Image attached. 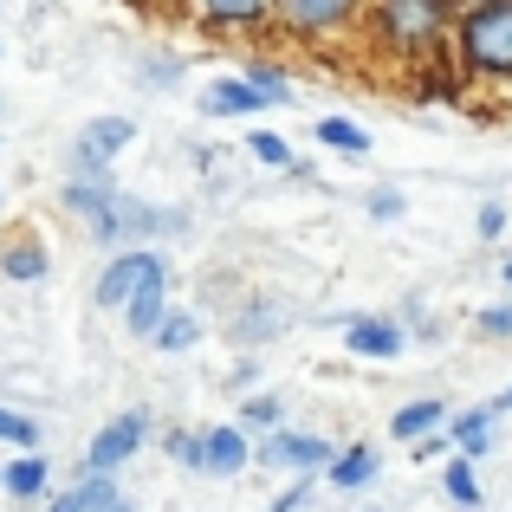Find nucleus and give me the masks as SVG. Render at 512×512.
<instances>
[{
  "label": "nucleus",
  "mask_w": 512,
  "mask_h": 512,
  "mask_svg": "<svg viewBox=\"0 0 512 512\" xmlns=\"http://www.w3.org/2000/svg\"><path fill=\"white\" fill-rule=\"evenodd\" d=\"M247 78H253V85H260L273 104H286V98H292V78L279 72V65H266V59H253V65H247Z\"/></svg>",
  "instance_id": "28"
},
{
  "label": "nucleus",
  "mask_w": 512,
  "mask_h": 512,
  "mask_svg": "<svg viewBox=\"0 0 512 512\" xmlns=\"http://www.w3.org/2000/svg\"><path fill=\"white\" fill-rule=\"evenodd\" d=\"M292 325V312H286V305H279V299H247V305H240V318H234V325H227V338H234V344H266V338H279V331H286Z\"/></svg>",
  "instance_id": "15"
},
{
  "label": "nucleus",
  "mask_w": 512,
  "mask_h": 512,
  "mask_svg": "<svg viewBox=\"0 0 512 512\" xmlns=\"http://www.w3.org/2000/svg\"><path fill=\"white\" fill-rule=\"evenodd\" d=\"M247 156H253V163H266V169H292V163H299V156H292V143L273 137V130H253V137H247Z\"/></svg>",
  "instance_id": "27"
},
{
  "label": "nucleus",
  "mask_w": 512,
  "mask_h": 512,
  "mask_svg": "<svg viewBox=\"0 0 512 512\" xmlns=\"http://www.w3.org/2000/svg\"><path fill=\"white\" fill-rule=\"evenodd\" d=\"M305 493H312V480H305V474H299V480H292V487H286V493H279V500H273V506H266V512H299V506H305Z\"/></svg>",
  "instance_id": "33"
},
{
  "label": "nucleus",
  "mask_w": 512,
  "mask_h": 512,
  "mask_svg": "<svg viewBox=\"0 0 512 512\" xmlns=\"http://www.w3.org/2000/svg\"><path fill=\"white\" fill-rule=\"evenodd\" d=\"M266 91L253 85L247 72H234V78H214L208 91H201V117H253V111H266Z\"/></svg>",
  "instance_id": "12"
},
{
  "label": "nucleus",
  "mask_w": 512,
  "mask_h": 512,
  "mask_svg": "<svg viewBox=\"0 0 512 512\" xmlns=\"http://www.w3.org/2000/svg\"><path fill=\"white\" fill-rule=\"evenodd\" d=\"M253 467V435L240 422H214L201 428V474H247Z\"/></svg>",
  "instance_id": "11"
},
{
  "label": "nucleus",
  "mask_w": 512,
  "mask_h": 512,
  "mask_svg": "<svg viewBox=\"0 0 512 512\" xmlns=\"http://www.w3.org/2000/svg\"><path fill=\"white\" fill-rule=\"evenodd\" d=\"M402 208H409V201H402V188H376V195H370V214H376V221H396Z\"/></svg>",
  "instance_id": "30"
},
{
  "label": "nucleus",
  "mask_w": 512,
  "mask_h": 512,
  "mask_svg": "<svg viewBox=\"0 0 512 512\" xmlns=\"http://www.w3.org/2000/svg\"><path fill=\"white\" fill-rule=\"evenodd\" d=\"M344 344L350 350H357V357H402V344H409V338H402V325H396V318H350V325H344Z\"/></svg>",
  "instance_id": "17"
},
{
  "label": "nucleus",
  "mask_w": 512,
  "mask_h": 512,
  "mask_svg": "<svg viewBox=\"0 0 512 512\" xmlns=\"http://www.w3.org/2000/svg\"><path fill=\"white\" fill-rule=\"evenodd\" d=\"M46 487H52V461H46L39 448H26V454H13V461H0V493H7L13 506L46 500Z\"/></svg>",
  "instance_id": "13"
},
{
  "label": "nucleus",
  "mask_w": 512,
  "mask_h": 512,
  "mask_svg": "<svg viewBox=\"0 0 512 512\" xmlns=\"http://www.w3.org/2000/svg\"><path fill=\"white\" fill-rule=\"evenodd\" d=\"M253 467L312 474V467H331V441L325 435H299V428H279V435H260V441H253Z\"/></svg>",
  "instance_id": "8"
},
{
  "label": "nucleus",
  "mask_w": 512,
  "mask_h": 512,
  "mask_svg": "<svg viewBox=\"0 0 512 512\" xmlns=\"http://www.w3.org/2000/svg\"><path fill=\"white\" fill-rule=\"evenodd\" d=\"M0 273H7L13 286H39V279L52 273L46 240H39V234H7V240H0Z\"/></svg>",
  "instance_id": "14"
},
{
  "label": "nucleus",
  "mask_w": 512,
  "mask_h": 512,
  "mask_svg": "<svg viewBox=\"0 0 512 512\" xmlns=\"http://www.w3.org/2000/svg\"><path fill=\"white\" fill-rule=\"evenodd\" d=\"M370 20H376V39L389 52L422 59L428 46H441V33L454 20V0H370Z\"/></svg>",
  "instance_id": "2"
},
{
  "label": "nucleus",
  "mask_w": 512,
  "mask_h": 512,
  "mask_svg": "<svg viewBox=\"0 0 512 512\" xmlns=\"http://www.w3.org/2000/svg\"><path fill=\"white\" fill-rule=\"evenodd\" d=\"M0 448H13V454L39 448V422H33V415H20V409H7V402H0Z\"/></svg>",
  "instance_id": "26"
},
{
  "label": "nucleus",
  "mask_w": 512,
  "mask_h": 512,
  "mask_svg": "<svg viewBox=\"0 0 512 512\" xmlns=\"http://www.w3.org/2000/svg\"><path fill=\"white\" fill-rule=\"evenodd\" d=\"M175 234H188V214L182 208H156V201H137V195H124L117 188V201H111V214L98 221V247H150V240H175Z\"/></svg>",
  "instance_id": "3"
},
{
  "label": "nucleus",
  "mask_w": 512,
  "mask_h": 512,
  "mask_svg": "<svg viewBox=\"0 0 512 512\" xmlns=\"http://www.w3.org/2000/svg\"><path fill=\"white\" fill-rule=\"evenodd\" d=\"M143 448H150V409H124V415H111V422L91 435L85 467H78V474H117V467L137 461Z\"/></svg>",
  "instance_id": "5"
},
{
  "label": "nucleus",
  "mask_w": 512,
  "mask_h": 512,
  "mask_svg": "<svg viewBox=\"0 0 512 512\" xmlns=\"http://www.w3.org/2000/svg\"><path fill=\"white\" fill-rule=\"evenodd\" d=\"M506 409H512V389H506V396H500V415H506Z\"/></svg>",
  "instance_id": "36"
},
{
  "label": "nucleus",
  "mask_w": 512,
  "mask_h": 512,
  "mask_svg": "<svg viewBox=\"0 0 512 512\" xmlns=\"http://www.w3.org/2000/svg\"><path fill=\"white\" fill-rule=\"evenodd\" d=\"M111 512H137V506H130V500H117V506H111Z\"/></svg>",
  "instance_id": "35"
},
{
  "label": "nucleus",
  "mask_w": 512,
  "mask_h": 512,
  "mask_svg": "<svg viewBox=\"0 0 512 512\" xmlns=\"http://www.w3.org/2000/svg\"><path fill=\"white\" fill-rule=\"evenodd\" d=\"M480 331H487V338H512V305H487V312H480Z\"/></svg>",
  "instance_id": "32"
},
{
  "label": "nucleus",
  "mask_w": 512,
  "mask_h": 512,
  "mask_svg": "<svg viewBox=\"0 0 512 512\" xmlns=\"http://www.w3.org/2000/svg\"><path fill=\"white\" fill-rule=\"evenodd\" d=\"M454 46H461V65L474 78L512 85V0H474V7L461 13Z\"/></svg>",
  "instance_id": "1"
},
{
  "label": "nucleus",
  "mask_w": 512,
  "mask_h": 512,
  "mask_svg": "<svg viewBox=\"0 0 512 512\" xmlns=\"http://www.w3.org/2000/svg\"><path fill=\"white\" fill-rule=\"evenodd\" d=\"M240 428H247L253 441L279 435V428H286V402H279V396H247V402H240Z\"/></svg>",
  "instance_id": "22"
},
{
  "label": "nucleus",
  "mask_w": 512,
  "mask_h": 512,
  "mask_svg": "<svg viewBox=\"0 0 512 512\" xmlns=\"http://www.w3.org/2000/svg\"><path fill=\"white\" fill-rule=\"evenodd\" d=\"M441 422H448V402L422 396V402H402V409L389 415V435H396V441H409V448H415V441H422V435H435Z\"/></svg>",
  "instance_id": "19"
},
{
  "label": "nucleus",
  "mask_w": 512,
  "mask_h": 512,
  "mask_svg": "<svg viewBox=\"0 0 512 512\" xmlns=\"http://www.w3.org/2000/svg\"><path fill=\"white\" fill-rule=\"evenodd\" d=\"M111 201H117V175H65V188H59V208L72 214L85 234H98V221L111 214Z\"/></svg>",
  "instance_id": "10"
},
{
  "label": "nucleus",
  "mask_w": 512,
  "mask_h": 512,
  "mask_svg": "<svg viewBox=\"0 0 512 512\" xmlns=\"http://www.w3.org/2000/svg\"><path fill=\"white\" fill-rule=\"evenodd\" d=\"M182 7L208 33H260V26H273V0H182Z\"/></svg>",
  "instance_id": "9"
},
{
  "label": "nucleus",
  "mask_w": 512,
  "mask_h": 512,
  "mask_svg": "<svg viewBox=\"0 0 512 512\" xmlns=\"http://www.w3.org/2000/svg\"><path fill=\"white\" fill-rule=\"evenodd\" d=\"M493 422H500V402H480V409L454 415V422H448V441H454V454H487V441H493Z\"/></svg>",
  "instance_id": "20"
},
{
  "label": "nucleus",
  "mask_w": 512,
  "mask_h": 512,
  "mask_svg": "<svg viewBox=\"0 0 512 512\" xmlns=\"http://www.w3.org/2000/svg\"><path fill=\"white\" fill-rule=\"evenodd\" d=\"M150 344H156V350H195V344H201V318H195V312H175V305H169V318L156 325Z\"/></svg>",
  "instance_id": "24"
},
{
  "label": "nucleus",
  "mask_w": 512,
  "mask_h": 512,
  "mask_svg": "<svg viewBox=\"0 0 512 512\" xmlns=\"http://www.w3.org/2000/svg\"><path fill=\"white\" fill-rule=\"evenodd\" d=\"M474 227H480V240H500L506 234V208H500V201H487V208L474 214Z\"/></svg>",
  "instance_id": "31"
},
{
  "label": "nucleus",
  "mask_w": 512,
  "mask_h": 512,
  "mask_svg": "<svg viewBox=\"0 0 512 512\" xmlns=\"http://www.w3.org/2000/svg\"><path fill=\"white\" fill-rule=\"evenodd\" d=\"M124 493H117V474H78L65 493H52L46 512H111Z\"/></svg>",
  "instance_id": "16"
},
{
  "label": "nucleus",
  "mask_w": 512,
  "mask_h": 512,
  "mask_svg": "<svg viewBox=\"0 0 512 512\" xmlns=\"http://www.w3.org/2000/svg\"><path fill=\"white\" fill-rule=\"evenodd\" d=\"M325 480H331V487H344V493H357V487H370V480H376V448H370V441H357V448H344V454H331V467H325Z\"/></svg>",
  "instance_id": "21"
},
{
  "label": "nucleus",
  "mask_w": 512,
  "mask_h": 512,
  "mask_svg": "<svg viewBox=\"0 0 512 512\" xmlns=\"http://www.w3.org/2000/svg\"><path fill=\"white\" fill-rule=\"evenodd\" d=\"M441 487H448L454 506H480V480H474V454H454L448 474H441Z\"/></svg>",
  "instance_id": "25"
},
{
  "label": "nucleus",
  "mask_w": 512,
  "mask_h": 512,
  "mask_svg": "<svg viewBox=\"0 0 512 512\" xmlns=\"http://www.w3.org/2000/svg\"><path fill=\"white\" fill-rule=\"evenodd\" d=\"M318 143H325V150H344V156H370V130L350 124V117H325V124H318Z\"/></svg>",
  "instance_id": "23"
},
{
  "label": "nucleus",
  "mask_w": 512,
  "mask_h": 512,
  "mask_svg": "<svg viewBox=\"0 0 512 512\" xmlns=\"http://www.w3.org/2000/svg\"><path fill=\"white\" fill-rule=\"evenodd\" d=\"M253 376H260V363H240V370L227 376V389H234V396H240V389H253Z\"/></svg>",
  "instance_id": "34"
},
{
  "label": "nucleus",
  "mask_w": 512,
  "mask_h": 512,
  "mask_svg": "<svg viewBox=\"0 0 512 512\" xmlns=\"http://www.w3.org/2000/svg\"><path fill=\"white\" fill-rule=\"evenodd\" d=\"M163 318H169V279H150V286H143L137 299L124 305V331H130V338H143V344H150Z\"/></svg>",
  "instance_id": "18"
},
{
  "label": "nucleus",
  "mask_w": 512,
  "mask_h": 512,
  "mask_svg": "<svg viewBox=\"0 0 512 512\" xmlns=\"http://www.w3.org/2000/svg\"><path fill=\"white\" fill-rule=\"evenodd\" d=\"M150 279H169V260H163V253H156V247H117L111 260H104L91 299H98V312H124V305L137 299Z\"/></svg>",
  "instance_id": "4"
},
{
  "label": "nucleus",
  "mask_w": 512,
  "mask_h": 512,
  "mask_svg": "<svg viewBox=\"0 0 512 512\" xmlns=\"http://www.w3.org/2000/svg\"><path fill=\"white\" fill-rule=\"evenodd\" d=\"M137 143V124L130 117H91L85 130L72 137V163L65 175H111V163Z\"/></svg>",
  "instance_id": "6"
},
{
  "label": "nucleus",
  "mask_w": 512,
  "mask_h": 512,
  "mask_svg": "<svg viewBox=\"0 0 512 512\" xmlns=\"http://www.w3.org/2000/svg\"><path fill=\"white\" fill-rule=\"evenodd\" d=\"M163 448H169V461H175V467H195V474H201V428H175Z\"/></svg>",
  "instance_id": "29"
},
{
  "label": "nucleus",
  "mask_w": 512,
  "mask_h": 512,
  "mask_svg": "<svg viewBox=\"0 0 512 512\" xmlns=\"http://www.w3.org/2000/svg\"><path fill=\"white\" fill-rule=\"evenodd\" d=\"M357 13H363V0H273V20L292 39H325L338 26H350Z\"/></svg>",
  "instance_id": "7"
},
{
  "label": "nucleus",
  "mask_w": 512,
  "mask_h": 512,
  "mask_svg": "<svg viewBox=\"0 0 512 512\" xmlns=\"http://www.w3.org/2000/svg\"><path fill=\"white\" fill-rule=\"evenodd\" d=\"M506 286H512V260H506Z\"/></svg>",
  "instance_id": "37"
}]
</instances>
